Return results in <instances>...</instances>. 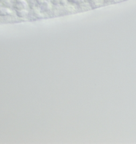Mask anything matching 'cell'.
<instances>
[{
	"instance_id": "2",
	"label": "cell",
	"mask_w": 136,
	"mask_h": 144,
	"mask_svg": "<svg viewBox=\"0 0 136 144\" xmlns=\"http://www.w3.org/2000/svg\"><path fill=\"white\" fill-rule=\"evenodd\" d=\"M11 14V11L8 8H0V14L1 15H7Z\"/></svg>"
},
{
	"instance_id": "1",
	"label": "cell",
	"mask_w": 136,
	"mask_h": 144,
	"mask_svg": "<svg viewBox=\"0 0 136 144\" xmlns=\"http://www.w3.org/2000/svg\"><path fill=\"white\" fill-rule=\"evenodd\" d=\"M39 3L41 5V8L44 11H49L51 8V5L46 0H39Z\"/></svg>"
},
{
	"instance_id": "3",
	"label": "cell",
	"mask_w": 136,
	"mask_h": 144,
	"mask_svg": "<svg viewBox=\"0 0 136 144\" xmlns=\"http://www.w3.org/2000/svg\"><path fill=\"white\" fill-rule=\"evenodd\" d=\"M18 14L20 17H24L28 14V11H27L26 9H20L19 11H18Z\"/></svg>"
}]
</instances>
